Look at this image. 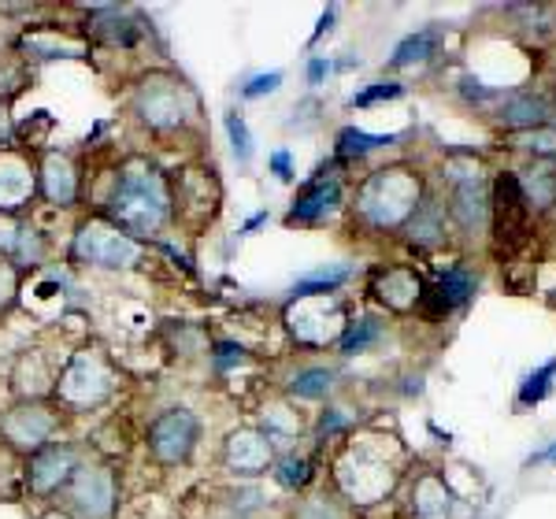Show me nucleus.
I'll return each mask as SVG.
<instances>
[{"instance_id":"1","label":"nucleus","mask_w":556,"mask_h":519,"mask_svg":"<svg viewBox=\"0 0 556 519\" xmlns=\"http://www.w3.org/2000/svg\"><path fill=\"white\" fill-rule=\"evenodd\" d=\"M104 219L134 241L160 235L172 223V190H167L164 175L149 172V167L123 172L104 204Z\"/></svg>"},{"instance_id":"2","label":"nucleus","mask_w":556,"mask_h":519,"mask_svg":"<svg viewBox=\"0 0 556 519\" xmlns=\"http://www.w3.org/2000/svg\"><path fill=\"white\" fill-rule=\"evenodd\" d=\"M134 115L152 134H175L186 130L197 119V93L186 78L175 71H149L134 86Z\"/></svg>"},{"instance_id":"3","label":"nucleus","mask_w":556,"mask_h":519,"mask_svg":"<svg viewBox=\"0 0 556 519\" xmlns=\"http://www.w3.org/2000/svg\"><path fill=\"white\" fill-rule=\"evenodd\" d=\"M115 393V368L101 349H78L64 360L56 371V387H52V401L64 412H89L104 405Z\"/></svg>"},{"instance_id":"4","label":"nucleus","mask_w":556,"mask_h":519,"mask_svg":"<svg viewBox=\"0 0 556 519\" xmlns=\"http://www.w3.org/2000/svg\"><path fill=\"white\" fill-rule=\"evenodd\" d=\"M419 178H412L401 167H390V172H375V178L364 182L361 193V212L375 227H393L401 219H412L419 208Z\"/></svg>"},{"instance_id":"5","label":"nucleus","mask_w":556,"mask_h":519,"mask_svg":"<svg viewBox=\"0 0 556 519\" xmlns=\"http://www.w3.org/2000/svg\"><path fill=\"white\" fill-rule=\"evenodd\" d=\"M60 419H64V408L56 401H20L0 419V438H4L8 450L30 456L49 442H56Z\"/></svg>"},{"instance_id":"6","label":"nucleus","mask_w":556,"mask_h":519,"mask_svg":"<svg viewBox=\"0 0 556 519\" xmlns=\"http://www.w3.org/2000/svg\"><path fill=\"white\" fill-rule=\"evenodd\" d=\"M64 512L75 519H112L115 505H119V482L108 464H89L83 460L75 471V479L67 482V490L60 494Z\"/></svg>"},{"instance_id":"7","label":"nucleus","mask_w":556,"mask_h":519,"mask_svg":"<svg viewBox=\"0 0 556 519\" xmlns=\"http://www.w3.org/2000/svg\"><path fill=\"white\" fill-rule=\"evenodd\" d=\"M197 442H201V419L193 416L190 408H167L160 412L146 431V445L149 456L164 468H178L197 453Z\"/></svg>"},{"instance_id":"8","label":"nucleus","mask_w":556,"mask_h":519,"mask_svg":"<svg viewBox=\"0 0 556 519\" xmlns=\"http://www.w3.org/2000/svg\"><path fill=\"white\" fill-rule=\"evenodd\" d=\"M167 190H172V219L190 230L212 223L215 208H219V182H215L212 167H186Z\"/></svg>"},{"instance_id":"9","label":"nucleus","mask_w":556,"mask_h":519,"mask_svg":"<svg viewBox=\"0 0 556 519\" xmlns=\"http://www.w3.org/2000/svg\"><path fill=\"white\" fill-rule=\"evenodd\" d=\"M78 464H83V453H78V445L71 442H49L45 450L30 453L26 456V494L30 497H60L67 490V482L75 479Z\"/></svg>"},{"instance_id":"10","label":"nucleus","mask_w":556,"mask_h":519,"mask_svg":"<svg viewBox=\"0 0 556 519\" xmlns=\"http://www.w3.org/2000/svg\"><path fill=\"white\" fill-rule=\"evenodd\" d=\"M138 253H141L138 241L123 235L119 227H112L104 216L89 219L75 235V245H71V256L86 267H130Z\"/></svg>"},{"instance_id":"11","label":"nucleus","mask_w":556,"mask_h":519,"mask_svg":"<svg viewBox=\"0 0 556 519\" xmlns=\"http://www.w3.org/2000/svg\"><path fill=\"white\" fill-rule=\"evenodd\" d=\"M271 460H275V450H271V438L256 427H241L223 442V464H227L230 476H241V479H256L264 471H271Z\"/></svg>"},{"instance_id":"12","label":"nucleus","mask_w":556,"mask_h":519,"mask_svg":"<svg viewBox=\"0 0 556 519\" xmlns=\"http://www.w3.org/2000/svg\"><path fill=\"white\" fill-rule=\"evenodd\" d=\"M38 193V167L12 149H0V216H12Z\"/></svg>"},{"instance_id":"13","label":"nucleus","mask_w":556,"mask_h":519,"mask_svg":"<svg viewBox=\"0 0 556 519\" xmlns=\"http://www.w3.org/2000/svg\"><path fill=\"white\" fill-rule=\"evenodd\" d=\"M38 193L56 208H75L78 193H83V175H78L75 160L67 152H45L38 164Z\"/></svg>"},{"instance_id":"14","label":"nucleus","mask_w":556,"mask_h":519,"mask_svg":"<svg viewBox=\"0 0 556 519\" xmlns=\"http://www.w3.org/2000/svg\"><path fill=\"white\" fill-rule=\"evenodd\" d=\"M493 216H497L501 241H519L527 235V193L513 172L497 175V182H493Z\"/></svg>"},{"instance_id":"15","label":"nucleus","mask_w":556,"mask_h":519,"mask_svg":"<svg viewBox=\"0 0 556 519\" xmlns=\"http://www.w3.org/2000/svg\"><path fill=\"white\" fill-rule=\"evenodd\" d=\"M338 201H342V190H338L334 178L316 175L312 182H304L298 190V201H293V208L286 212V227H308V223H319L323 216H330V212L338 208Z\"/></svg>"},{"instance_id":"16","label":"nucleus","mask_w":556,"mask_h":519,"mask_svg":"<svg viewBox=\"0 0 556 519\" xmlns=\"http://www.w3.org/2000/svg\"><path fill=\"white\" fill-rule=\"evenodd\" d=\"M545 119H549V104L534 93L508 97L505 109H501V123H505V127H542Z\"/></svg>"},{"instance_id":"17","label":"nucleus","mask_w":556,"mask_h":519,"mask_svg":"<svg viewBox=\"0 0 556 519\" xmlns=\"http://www.w3.org/2000/svg\"><path fill=\"white\" fill-rule=\"evenodd\" d=\"M349 279V267H319V271L304 275V279L293 286V301L301 298H330Z\"/></svg>"},{"instance_id":"18","label":"nucleus","mask_w":556,"mask_h":519,"mask_svg":"<svg viewBox=\"0 0 556 519\" xmlns=\"http://www.w3.org/2000/svg\"><path fill=\"white\" fill-rule=\"evenodd\" d=\"M434 49H438V30H419V34H412V38H405L393 49V60L390 64L393 67H412V64H424V60L434 56Z\"/></svg>"},{"instance_id":"19","label":"nucleus","mask_w":556,"mask_h":519,"mask_svg":"<svg viewBox=\"0 0 556 519\" xmlns=\"http://www.w3.org/2000/svg\"><path fill=\"white\" fill-rule=\"evenodd\" d=\"M397 141V134H386V138H379V134H364L356 127H345L342 134H338V156H367V152L382 149V145H393Z\"/></svg>"},{"instance_id":"20","label":"nucleus","mask_w":556,"mask_h":519,"mask_svg":"<svg viewBox=\"0 0 556 519\" xmlns=\"http://www.w3.org/2000/svg\"><path fill=\"white\" fill-rule=\"evenodd\" d=\"M330 387H334V375H330L327 368H301L290 379V393H293V397H304V401L327 397Z\"/></svg>"},{"instance_id":"21","label":"nucleus","mask_w":556,"mask_h":519,"mask_svg":"<svg viewBox=\"0 0 556 519\" xmlns=\"http://www.w3.org/2000/svg\"><path fill=\"white\" fill-rule=\"evenodd\" d=\"M382 338V324L371 316L364 319H353V324H345V334H342V353L353 356V353H364V349H371L375 342Z\"/></svg>"},{"instance_id":"22","label":"nucleus","mask_w":556,"mask_h":519,"mask_svg":"<svg viewBox=\"0 0 556 519\" xmlns=\"http://www.w3.org/2000/svg\"><path fill=\"white\" fill-rule=\"evenodd\" d=\"M471 293H475V279L468 271H460V267H456V271H445L442 282H438V304H442L445 312L456 308V304H464Z\"/></svg>"},{"instance_id":"23","label":"nucleus","mask_w":556,"mask_h":519,"mask_svg":"<svg viewBox=\"0 0 556 519\" xmlns=\"http://www.w3.org/2000/svg\"><path fill=\"white\" fill-rule=\"evenodd\" d=\"M456 219L464 223V227H479L482 216H486V204H482V193H479V182H460V190H456V204H453Z\"/></svg>"},{"instance_id":"24","label":"nucleus","mask_w":556,"mask_h":519,"mask_svg":"<svg viewBox=\"0 0 556 519\" xmlns=\"http://www.w3.org/2000/svg\"><path fill=\"white\" fill-rule=\"evenodd\" d=\"M553 375H556V356L549 364H542L538 371L527 375L523 390H519V405L531 408V405H538V401H545V393H549V387H553Z\"/></svg>"},{"instance_id":"25","label":"nucleus","mask_w":556,"mask_h":519,"mask_svg":"<svg viewBox=\"0 0 556 519\" xmlns=\"http://www.w3.org/2000/svg\"><path fill=\"white\" fill-rule=\"evenodd\" d=\"M227 138H230V149H235L238 164H249V160H253V134H249L241 112H227Z\"/></svg>"},{"instance_id":"26","label":"nucleus","mask_w":556,"mask_h":519,"mask_svg":"<svg viewBox=\"0 0 556 519\" xmlns=\"http://www.w3.org/2000/svg\"><path fill=\"white\" fill-rule=\"evenodd\" d=\"M15 298H20V267L12 264V256H0V319L8 316Z\"/></svg>"},{"instance_id":"27","label":"nucleus","mask_w":556,"mask_h":519,"mask_svg":"<svg viewBox=\"0 0 556 519\" xmlns=\"http://www.w3.org/2000/svg\"><path fill=\"white\" fill-rule=\"evenodd\" d=\"M278 482H282L286 490H298L308 482V460L304 456H286L282 464H278Z\"/></svg>"},{"instance_id":"28","label":"nucleus","mask_w":556,"mask_h":519,"mask_svg":"<svg viewBox=\"0 0 556 519\" xmlns=\"http://www.w3.org/2000/svg\"><path fill=\"white\" fill-rule=\"evenodd\" d=\"M405 89L397 83H375L371 89H364V93H353L349 97V104L353 109H367V104H379V101H393V97H401Z\"/></svg>"},{"instance_id":"29","label":"nucleus","mask_w":556,"mask_h":519,"mask_svg":"<svg viewBox=\"0 0 556 519\" xmlns=\"http://www.w3.org/2000/svg\"><path fill=\"white\" fill-rule=\"evenodd\" d=\"M278 86H282V71H267V75L249 78V83L241 86V97H245V101H256V97H264V93H275Z\"/></svg>"},{"instance_id":"30","label":"nucleus","mask_w":556,"mask_h":519,"mask_svg":"<svg viewBox=\"0 0 556 519\" xmlns=\"http://www.w3.org/2000/svg\"><path fill=\"white\" fill-rule=\"evenodd\" d=\"M519 149H538V152H556V134H523L516 138Z\"/></svg>"},{"instance_id":"31","label":"nucleus","mask_w":556,"mask_h":519,"mask_svg":"<svg viewBox=\"0 0 556 519\" xmlns=\"http://www.w3.org/2000/svg\"><path fill=\"white\" fill-rule=\"evenodd\" d=\"M271 172H275V178H278V182H290V178H293V164H290V152H286V149H278V152H271Z\"/></svg>"},{"instance_id":"32","label":"nucleus","mask_w":556,"mask_h":519,"mask_svg":"<svg viewBox=\"0 0 556 519\" xmlns=\"http://www.w3.org/2000/svg\"><path fill=\"white\" fill-rule=\"evenodd\" d=\"M330 71H334V64H330V60H323V56H312V60H308V86H319L323 78L330 75Z\"/></svg>"},{"instance_id":"33","label":"nucleus","mask_w":556,"mask_h":519,"mask_svg":"<svg viewBox=\"0 0 556 519\" xmlns=\"http://www.w3.org/2000/svg\"><path fill=\"white\" fill-rule=\"evenodd\" d=\"M334 15H338V8H327V12H323V20H319V26H316V34H312V41H319L323 34L330 30V23H334Z\"/></svg>"},{"instance_id":"34","label":"nucleus","mask_w":556,"mask_h":519,"mask_svg":"<svg viewBox=\"0 0 556 519\" xmlns=\"http://www.w3.org/2000/svg\"><path fill=\"white\" fill-rule=\"evenodd\" d=\"M338 427H345V419L338 416V412H330V416H323V419H319V431H323V434L338 431Z\"/></svg>"},{"instance_id":"35","label":"nucleus","mask_w":556,"mask_h":519,"mask_svg":"<svg viewBox=\"0 0 556 519\" xmlns=\"http://www.w3.org/2000/svg\"><path fill=\"white\" fill-rule=\"evenodd\" d=\"M264 223H267V212H260V216H253L245 223V235H249V230H256V227H264Z\"/></svg>"},{"instance_id":"36","label":"nucleus","mask_w":556,"mask_h":519,"mask_svg":"<svg viewBox=\"0 0 556 519\" xmlns=\"http://www.w3.org/2000/svg\"><path fill=\"white\" fill-rule=\"evenodd\" d=\"M38 519H75V516L64 512V508H52V512H45V516H38Z\"/></svg>"},{"instance_id":"37","label":"nucleus","mask_w":556,"mask_h":519,"mask_svg":"<svg viewBox=\"0 0 556 519\" xmlns=\"http://www.w3.org/2000/svg\"><path fill=\"white\" fill-rule=\"evenodd\" d=\"M549 456H553V460H556V450H553V453H549Z\"/></svg>"}]
</instances>
